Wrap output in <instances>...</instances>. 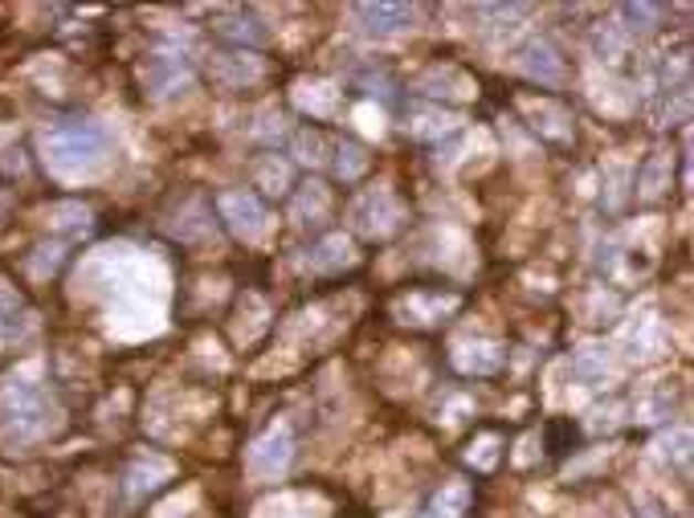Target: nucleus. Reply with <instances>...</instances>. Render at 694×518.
<instances>
[{
    "instance_id": "f257e3e1",
    "label": "nucleus",
    "mask_w": 694,
    "mask_h": 518,
    "mask_svg": "<svg viewBox=\"0 0 694 518\" xmlns=\"http://www.w3.org/2000/svg\"><path fill=\"white\" fill-rule=\"evenodd\" d=\"M111 151L107 131L91 119H70L57 123L50 131L41 135V156H45V168L57 176V180H82V176H94L103 168Z\"/></svg>"
},
{
    "instance_id": "f03ea898",
    "label": "nucleus",
    "mask_w": 694,
    "mask_h": 518,
    "mask_svg": "<svg viewBox=\"0 0 694 518\" xmlns=\"http://www.w3.org/2000/svg\"><path fill=\"white\" fill-rule=\"evenodd\" d=\"M57 425V404L38 384H9L0 392V437L13 445L45 437Z\"/></svg>"
},
{
    "instance_id": "7ed1b4c3",
    "label": "nucleus",
    "mask_w": 694,
    "mask_h": 518,
    "mask_svg": "<svg viewBox=\"0 0 694 518\" xmlns=\"http://www.w3.org/2000/svg\"><path fill=\"white\" fill-rule=\"evenodd\" d=\"M221 216H225V225L245 241L262 237L270 221L266 204H262L254 192H225V197H221Z\"/></svg>"
},
{
    "instance_id": "20e7f679",
    "label": "nucleus",
    "mask_w": 694,
    "mask_h": 518,
    "mask_svg": "<svg viewBox=\"0 0 694 518\" xmlns=\"http://www.w3.org/2000/svg\"><path fill=\"white\" fill-rule=\"evenodd\" d=\"M291 457H294L291 429H270L266 437H257L254 450H250V469H254L257 478H282Z\"/></svg>"
},
{
    "instance_id": "39448f33",
    "label": "nucleus",
    "mask_w": 694,
    "mask_h": 518,
    "mask_svg": "<svg viewBox=\"0 0 694 518\" xmlns=\"http://www.w3.org/2000/svg\"><path fill=\"white\" fill-rule=\"evenodd\" d=\"M147 86H151V94H160V98H168V94H176L180 86H188V78H192V66H188V57L180 54H156L147 57Z\"/></svg>"
},
{
    "instance_id": "423d86ee",
    "label": "nucleus",
    "mask_w": 694,
    "mask_h": 518,
    "mask_svg": "<svg viewBox=\"0 0 694 518\" xmlns=\"http://www.w3.org/2000/svg\"><path fill=\"white\" fill-rule=\"evenodd\" d=\"M356 17L364 21L368 33H376V38H392V33L409 29L413 9H409V4H356Z\"/></svg>"
},
{
    "instance_id": "0eeeda50",
    "label": "nucleus",
    "mask_w": 694,
    "mask_h": 518,
    "mask_svg": "<svg viewBox=\"0 0 694 518\" xmlns=\"http://www.w3.org/2000/svg\"><path fill=\"white\" fill-rule=\"evenodd\" d=\"M519 66L539 82H560L564 78L560 57H556V50H551L548 41H532V45L519 54Z\"/></svg>"
},
{
    "instance_id": "6e6552de",
    "label": "nucleus",
    "mask_w": 694,
    "mask_h": 518,
    "mask_svg": "<svg viewBox=\"0 0 694 518\" xmlns=\"http://www.w3.org/2000/svg\"><path fill=\"white\" fill-rule=\"evenodd\" d=\"M458 368L462 372H479V376H491L503 368V351L494 343H470L458 351Z\"/></svg>"
},
{
    "instance_id": "1a4fd4ad",
    "label": "nucleus",
    "mask_w": 694,
    "mask_h": 518,
    "mask_svg": "<svg viewBox=\"0 0 694 518\" xmlns=\"http://www.w3.org/2000/svg\"><path fill=\"white\" fill-rule=\"evenodd\" d=\"M466 503H470V490L458 482V486H445V490L429 503V510L421 518H458L462 510H466Z\"/></svg>"
},
{
    "instance_id": "9d476101",
    "label": "nucleus",
    "mask_w": 694,
    "mask_h": 518,
    "mask_svg": "<svg viewBox=\"0 0 694 518\" xmlns=\"http://www.w3.org/2000/svg\"><path fill=\"white\" fill-rule=\"evenodd\" d=\"M335 168H339V176H344V180H356V176H360L364 168H368V156H364V147L339 144V163H335Z\"/></svg>"
}]
</instances>
